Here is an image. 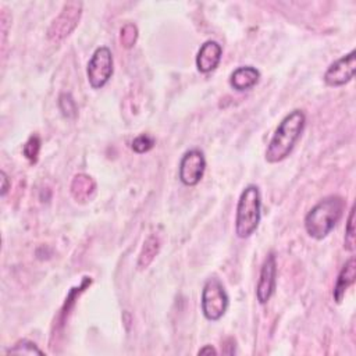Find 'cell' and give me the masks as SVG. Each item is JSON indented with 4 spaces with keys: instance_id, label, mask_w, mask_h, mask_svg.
I'll use <instances>...</instances> for the list:
<instances>
[{
    "instance_id": "6da1fadb",
    "label": "cell",
    "mask_w": 356,
    "mask_h": 356,
    "mask_svg": "<svg viewBox=\"0 0 356 356\" xmlns=\"http://www.w3.org/2000/svg\"><path fill=\"white\" fill-rule=\"evenodd\" d=\"M305 124L306 115L302 110L296 108L286 114L268 142L266 149V160L268 163H280L285 160L293 150L296 142L300 139Z\"/></svg>"
},
{
    "instance_id": "7a4b0ae2",
    "label": "cell",
    "mask_w": 356,
    "mask_h": 356,
    "mask_svg": "<svg viewBox=\"0 0 356 356\" xmlns=\"http://www.w3.org/2000/svg\"><path fill=\"white\" fill-rule=\"evenodd\" d=\"M345 211V200L338 195H330L314 204L305 217V228L309 236L321 241L338 224Z\"/></svg>"
},
{
    "instance_id": "3957f363",
    "label": "cell",
    "mask_w": 356,
    "mask_h": 356,
    "mask_svg": "<svg viewBox=\"0 0 356 356\" xmlns=\"http://www.w3.org/2000/svg\"><path fill=\"white\" fill-rule=\"evenodd\" d=\"M261 218V196L259 186L248 185L236 204L235 234L238 238H249L259 227Z\"/></svg>"
},
{
    "instance_id": "277c9868",
    "label": "cell",
    "mask_w": 356,
    "mask_h": 356,
    "mask_svg": "<svg viewBox=\"0 0 356 356\" xmlns=\"http://www.w3.org/2000/svg\"><path fill=\"white\" fill-rule=\"evenodd\" d=\"M202 313L209 321L220 320L229 305V298L222 282L217 277L209 278L202 289Z\"/></svg>"
},
{
    "instance_id": "5b68a950",
    "label": "cell",
    "mask_w": 356,
    "mask_h": 356,
    "mask_svg": "<svg viewBox=\"0 0 356 356\" xmlns=\"http://www.w3.org/2000/svg\"><path fill=\"white\" fill-rule=\"evenodd\" d=\"M82 15L81 1H68L64 4L61 13L53 19L47 29V38L53 42L65 39L79 24Z\"/></svg>"
},
{
    "instance_id": "8992f818",
    "label": "cell",
    "mask_w": 356,
    "mask_h": 356,
    "mask_svg": "<svg viewBox=\"0 0 356 356\" xmlns=\"http://www.w3.org/2000/svg\"><path fill=\"white\" fill-rule=\"evenodd\" d=\"M86 75L93 89H100L108 82L113 75V53L107 46H100L93 51L88 63Z\"/></svg>"
},
{
    "instance_id": "52a82bcc",
    "label": "cell",
    "mask_w": 356,
    "mask_h": 356,
    "mask_svg": "<svg viewBox=\"0 0 356 356\" xmlns=\"http://www.w3.org/2000/svg\"><path fill=\"white\" fill-rule=\"evenodd\" d=\"M206 170V159L199 149L185 152L179 161V181L186 186H195L203 178Z\"/></svg>"
},
{
    "instance_id": "ba28073f",
    "label": "cell",
    "mask_w": 356,
    "mask_h": 356,
    "mask_svg": "<svg viewBox=\"0 0 356 356\" xmlns=\"http://www.w3.org/2000/svg\"><path fill=\"white\" fill-rule=\"evenodd\" d=\"M356 70V51L350 50L348 54L339 57L334 63L330 64L324 74V82L328 86H342L348 83Z\"/></svg>"
},
{
    "instance_id": "9c48e42d",
    "label": "cell",
    "mask_w": 356,
    "mask_h": 356,
    "mask_svg": "<svg viewBox=\"0 0 356 356\" xmlns=\"http://www.w3.org/2000/svg\"><path fill=\"white\" fill-rule=\"evenodd\" d=\"M275 285H277V260H275V254L270 252L261 264L260 275L256 286V298L260 305H264L270 300V298L274 295Z\"/></svg>"
},
{
    "instance_id": "30bf717a",
    "label": "cell",
    "mask_w": 356,
    "mask_h": 356,
    "mask_svg": "<svg viewBox=\"0 0 356 356\" xmlns=\"http://www.w3.org/2000/svg\"><path fill=\"white\" fill-rule=\"evenodd\" d=\"M221 56H222L221 44H218L216 40H206L200 46L196 56L197 70L203 74L214 71L221 61Z\"/></svg>"
},
{
    "instance_id": "8fae6325",
    "label": "cell",
    "mask_w": 356,
    "mask_h": 356,
    "mask_svg": "<svg viewBox=\"0 0 356 356\" xmlns=\"http://www.w3.org/2000/svg\"><path fill=\"white\" fill-rule=\"evenodd\" d=\"M260 79V71L252 65L238 67L229 75V85L238 92L252 89Z\"/></svg>"
},
{
    "instance_id": "7c38bea8",
    "label": "cell",
    "mask_w": 356,
    "mask_h": 356,
    "mask_svg": "<svg viewBox=\"0 0 356 356\" xmlns=\"http://www.w3.org/2000/svg\"><path fill=\"white\" fill-rule=\"evenodd\" d=\"M355 277H356V260L355 257L352 256L348 261H345V264L342 266L339 274H338V278H337V282H335V286H334V291H332V296H334V300L337 303H341L343 296H345V292L346 289L355 282Z\"/></svg>"
},
{
    "instance_id": "4fadbf2b",
    "label": "cell",
    "mask_w": 356,
    "mask_h": 356,
    "mask_svg": "<svg viewBox=\"0 0 356 356\" xmlns=\"http://www.w3.org/2000/svg\"><path fill=\"white\" fill-rule=\"evenodd\" d=\"M96 192V184L92 177L86 174H76L71 182V195L79 203L90 202Z\"/></svg>"
},
{
    "instance_id": "5bb4252c",
    "label": "cell",
    "mask_w": 356,
    "mask_h": 356,
    "mask_svg": "<svg viewBox=\"0 0 356 356\" xmlns=\"http://www.w3.org/2000/svg\"><path fill=\"white\" fill-rule=\"evenodd\" d=\"M161 248V238L159 234H150L147 236V239L145 241L142 250L139 253V259H138V267L140 270L146 268L153 259L157 256V253L160 252Z\"/></svg>"
},
{
    "instance_id": "9a60e30c",
    "label": "cell",
    "mask_w": 356,
    "mask_h": 356,
    "mask_svg": "<svg viewBox=\"0 0 356 356\" xmlns=\"http://www.w3.org/2000/svg\"><path fill=\"white\" fill-rule=\"evenodd\" d=\"M6 353L7 355H11V353H14V355H43V350L39 349L35 342L28 341V339H21V341L15 342L14 346L8 348Z\"/></svg>"
},
{
    "instance_id": "2e32d148",
    "label": "cell",
    "mask_w": 356,
    "mask_h": 356,
    "mask_svg": "<svg viewBox=\"0 0 356 356\" xmlns=\"http://www.w3.org/2000/svg\"><path fill=\"white\" fill-rule=\"evenodd\" d=\"M343 246L346 250L353 252L355 250V204H352L346 221V228H345V239H343Z\"/></svg>"
},
{
    "instance_id": "e0dca14e",
    "label": "cell",
    "mask_w": 356,
    "mask_h": 356,
    "mask_svg": "<svg viewBox=\"0 0 356 356\" xmlns=\"http://www.w3.org/2000/svg\"><path fill=\"white\" fill-rule=\"evenodd\" d=\"M39 152H40V138H39L38 135L29 136V139L25 142V145H24V147H22L24 156H25L31 163H36V161H38Z\"/></svg>"
},
{
    "instance_id": "ac0fdd59",
    "label": "cell",
    "mask_w": 356,
    "mask_h": 356,
    "mask_svg": "<svg viewBox=\"0 0 356 356\" xmlns=\"http://www.w3.org/2000/svg\"><path fill=\"white\" fill-rule=\"evenodd\" d=\"M154 143H156V140H154L153 136H150V135H147V134H140V135H138V136L132 140V145H131V146H132V150H134L135 153L142 154V153H146V152L152 150L153 146H154Z\"/></svg>"
},
{
    "instance_id": "d6986e66",
    "label": "cell",
    "mask_w": 356,
    "mask_h": 356,
    "mask_svg": "<svg viewBox=\"0 0 356 356\" xmlns=\"http://www.w3.org/2000/svg\"><path fill=\"white\" fill-rule=\"evenodd\" d=\"M58 107L64 117L72 118L76 115V103L70 93H63L58 97Z\"/></svg>"
},
{
    "instance_id": "ffe728a7",
    "label": "cell",
    "mask_w": 356,
    "mask_h": 356,
    "mask_svg": "<svg viewBox=\"0 0 356 356\" xmlns=\"http://www.w3.org/2000/svg\"><path fill=\"white\" fill-rule=\"evenodd\" d=\"M138 39V28L134 24H127L121 28L120 42L125 49H131Z\"/></svg>"
},
{
    "instance_id": "44dd1931",
    "label": "cell",
    "mask_w": 356,
    "mask_h": 356,
    "mask_svg": "<svg viewBox=\"0 0 356 356\" xmlns=\"http://www.w3.org/2000/svg\"><path fill=\"white\" fill-rule=\"evenodd\" d=\"M0 177H1V196H4L8 191V188H10V181H8V177H7L6 171H1Z\"/></svg>"
},
{
    "instance_id": "7402d4cb",
    "label": "cell",
    "mask_w": 356,
    "mask_h": 356,
    "mask_svg": "<svg viewBox=\"0 0 356 356\" xmlns=\"http://www.w3.org/2000/svg\"><path fill=\"white\" fill-rule=\"evenodd\" d=\"M197 355H199V356H200V355H217V350H216V348L211 346V345H204L203 348H200V349L197 350Z\"/></svg>"
}]
</instances>
